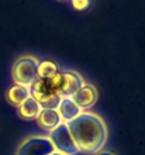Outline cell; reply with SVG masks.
<instances>
[{
    "mask_svg": "<svg viewBox=\"0 0 145 155\" xmlns=\"http://www.w3.org/2000/svg\"><path fill=\"white\" fill-rule=\"evenodd\" d=\"M66 124L79 148V152L97 154L107 143V126L104 120L96 113L83 110L76 118Z\"/></svg>",
    "mask_w": 145,
    "mask_h": 155,
    "instance_id": "1",
    "label": "cell"
},
{
    "mask_svg": "<svg viewBox=\"0 0 145 155\" xmlns=\"http://www.w3.org/2000/svg\"><path fill=\"white\" fill-rule=\"evenodd\" d=\"M38 64L40 61L30 55L18 58L13 65V79L16 82V85H23L30 87L38 79V75H37Z\"/></svg>",
    "mask_w": 145,
    "mask_h": 155,
    "instance_id": "2",
    "label": "cell"
},
{
    "mask_svg": "<svg viewBox=\"0 0 145 155\" xmlns=\"http://www.w3.org/2000/svg\"><path fill=\"white\" fill-rule=\"evenodd\" d=\"M48 138L51 141V144H52L54 151H58L65 155L79 154V148H77L66 123H61L54 130L49 131Z\"/></svg>",
    "mask_w": 145,
    "mask_h": 155,
    "instance_id": "3",
    "label": "cell"
},
{
    "mask_svg": "<svg viewBox=\"0 0 145 155\" xmlns=\"http://www.w3.org/2000/svg\"><path fill=\"white\" fill-rule=\"evenodd\" d=\"M30 94L40 103L42 109H57L62 99L49 85L48 79H42V78H38L30 86Z\"/></svg>",
    "mask_w": 145,
    "mask_h": 155,
    "instance_id": "4",
    "label": "cell"
},
{
    "mask_svg": "<svg viewBox=\"0 0 145 155\" xmlns=\"http://www.w3.org/2000/svg\"><path fill=\"white\" fill-rule=\"evenodd\" d=\"M54 152V147L48 137L34 135L25 138L17 150V155H49Z\"/></svg>",
    "mask_w": 145,
    "mask_h": 155,
    "instance_id": "5",
    "label": "cell"
},
{
    "mask_svg": "<svg viewBox=\"0 0 145 155\" xmlns=\"http://www.w3.org/2000/svg\"><path fill=\"white\" fill-rule=\"evenodd\" d=\"M82 110L90 109L97 100V89L90 83H83L71 97Z\"/></svg>",
    "mask_w": 145,
    "mask_h": 155,
    "instance_id": "6",
    "label": "cell"
},
{
    "mask_svg": "<svg viewBox=\"0 0 145 155\" xmlns=\"http://www.w3.org/2000/svg\"><path fill=\"white\" fill-rule=\"evenodd\" d=\"M62 75H64V86H62V89H61V92H59V96L62 99L72 97L73 93L85 83V81H83V78L77 74V72H75V71H64Z\"/></svg>",
    "mask_w": 145,
    "mask_h": 155,
    "instance_id": "7",
    "label": "cell"
},
{
    "mask_svg": "<svg viewBox=\"0 0 145 155\" xmlns=\"http://www.w3.org/2000/svg\"><path fill=\"white\" fill-rule=\"evenodd\" d=\"M57 110H58V113H59V117H61V120H62V123H69L71 120L76 118L77 116L83 111L71 97L61 99Z\"/></svg>",
    "mask_w": 145,
    "mask_h": 155,
    "instance_id": "8",
    "label": "cell"
},
{
    "mask_svg": "<svg viewBox=\"0 0 145 155\" xmlns=\"http://www.w3.org/2000/svg\"><path fill=\"white\" fill-rule=\"evenodd\" d=\"M35 120L38 121V124L42 128H45V130H48V131L54 130L58 124L62 123L57 109H41L40 114L37 116Z\"/></svg>",
    "mask_w": 145,
    "mask_h": 155,
    "instance_id": "9",
    "label": "cell"
},
{
    "mask_svg": "<svg viewBox=\"0 0 145 155\" xmlns=\"http://www.w3.org/2000/svg\"><path fill=\"white\" fill-rule=\"evenodd\" d=\"M41 109L42 107H41L40 103L37 102L34 97L30 96L18 106V116L21 118H24V120H34V118H37V116L40 114Z\"/></svg>",
    "mask_w": 145,
    "mask_h": 155,
    "instance_id": "10",
    "label": "cell"
},
{
    "mask_svg": "<svg viewBox=\"0 0 145 155\" xmlns=\"http://www.w3.org/2000/svg\"><path fill=\"white\" fill-rule=\"evenodd\" d=\"M30 87L23 85H14L7 90V100L13 106H20L27 97H30Z\"/></svg>",
    "mask_w": 145,
    "mask_h": 155,
    "instance_id": "11",
    "label": "cell"
},
{
    "mask_svg": "<svg viewBox=\"0 0 145 155\" xmlns=\"http://www.w3.org/2000/svg\"><path fill=\"white\" fill-rule=\"evenodd\" d=\"M57 72H58V66L54 61H42L38 64V71H37L38 78L48 79V78H51L54 74H57Z\"/></svg>",
    "mask_w": 145,
    "mask_h": 155,
    "instance_id": "12",
    "label": "cell"
},
{
    "mask_svg": "<svg viewBox=\"0 0 145 155\" xmlns=\"http://www.w3.org/2000/svg\"><path fill=\"white\" fill-rule=\"evenodd\" d=\"M48 81H49V85L52 86V89L59 94L61 89H62V86H64V75H62V72L54 74L51 78H48Z\"/></svg>",
    "mask_w": 145,
    "mask_h": 155,
    "instance_id": "13",
    "label": "cell"
},
{
    "mask_svg": "<svg viewBox=\"0 0 145 155\" xmlns=\"http://www.w3.org/2000/svg\"><path fill=\"white\" fill-rule=\"evenodd\" d=\"M72 4L76 10H85L89 7V0H72Z\"/></svg>",
    "mask_w": 145,
    "mask_h": 155,
    "instance_id": "14",
    "label": "cell"
},
{
    "mask_svg": "<svg viewBox=\"0 0 145 155\" xmlns=\"http://www.w3.org/2000/svg\"><path fill=\"white\" fill-rule=\"evenodd\" d=\"M97 155H114L111 151H101V152H99Z\"/></svg>",
    "mask_w": 145,
    "mask_h": 155,
    "instance_id": "15",
    "label": "cell"
},
{
    "mask_svg": "<svg viewBox=\"0 0 145 155\" xmlns=\"http://www.w3.org/2000/svg\"><path fill=\"white\" fill-rule=\"evenodd\" d=\"M49 155H65V154H61V152H58V151H54L52 154H49Z\"/></svg>",
    "mask_w": 145,
    "mask_h": 155,
    "instance_id": "16",
    "label": "cell"
}]
</instances>
